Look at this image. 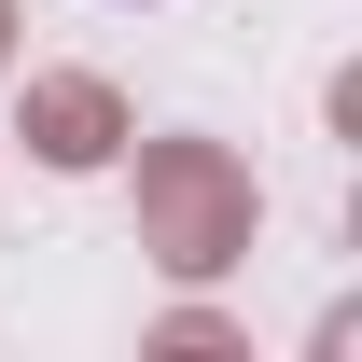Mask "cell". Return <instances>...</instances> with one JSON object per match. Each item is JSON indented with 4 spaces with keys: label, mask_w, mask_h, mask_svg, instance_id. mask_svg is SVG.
<instances>
[{
    "label": "cell",
    "mask_w": 362,
    "mask_h": 362,
    "mask_svg": "<svg viewBox=\"0 0 362 362\" xmlns=\"http://www.w3.org/2000/svg\"><path fill=\"white\" fill-rule=\"evenodd\" d=\"M126 153H139V181H126L139 251H153L181 293H209V279H237V265H251V223H265V195H251V168H237L223 139L168 126V139H126Z\"/></svg>",
    "instance_id": "1"
},
{
    "label": "cell",
    "mask_w": 362,
    "mask_h": 362,
    "mask_svg": "<svg viewBox=\"0 0 362 362\" xmlns=\"http://www.w3.org/2000/svg\"><path fill=\"white\" fill-rule=\"evenodd\" d=\"M14 139L42 153L56 181H84V168H126V84L112 70H28V98H14Z\"/></svg>",
    "instance_id": "2"
},
{
    "label": "cell",
    "mask_w": 362,
    "mask_h": 362,
    "mask_svg": "<svg viewBox=\"0 0 362 362\" xmlns=\"http://www.w3.org/2000/svg\"><path fill=\"white\" fill-rule=\"evenodd\" d=\"M139 349H153V362H223V349H251V334H237L223 307H168L153 334H139Z\"/></svg>",
    "instance_id": "3"
},
{
    "label": "cell",
    "mask_w": 362,
    "mask_h": 362,
    "mask_svg": "<svg viewBox=\"0 0 362 362\" xmlns=\"http://www.w3.org/2000/svg\"><path fill=\"white\" fill-rule=\"evenodd\" d=\"M14 56H28V14H14V0H0V70H14Z\"/></svg>",
    "instance_id": "4"
}]
</instances>
